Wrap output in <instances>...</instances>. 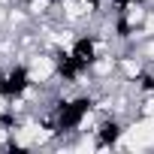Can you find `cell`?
<instances>
[{
	"label": "cell",
	"instance_id": "1",
	"mask_svg": "<svg viewBox=\"0 0 154 154\" xmlns=\"http://www.w3.org/2000/svg\"><path fill=\"white\" fill-rule=\"evenodd\" d=\"M151 142H154V121H139L124 136V145L127 148H142V145H151Z\"/></svg>",
	"mask_w": 154,
	"mask_h": 154
},
{
	"label": "cell",
	"instance_id": "2",
	"mask_svg": "<svg viewBox=\"0 0 154 154\" xmlns=\"http://www.w3.org/2000/svg\"><path fill=\"white\" fill-rule=\"evenodd\" d=\"M51 60L48 57H39V60H33V66H30V79L33 82H42V79H48V75H51Z\"/></svg>",
	"mask_w": 154,
	"mask_h": 154
},
{
	"label": "cell",
	"instance_id": "3",
	"mask_svg": "<svg viewBox=\"0 0 154 154\" xmlns=\"http://www.w3.org/2000/svg\"><path fill=\"white\" fill-rule=\"evenodd\" d=\"M85 9H88V3H75V0H72V3H66V12H69V15H82Z\"/></svg>",
	"mask_w": 154,
	"mask_h": 154
},
{
	"label": "cell",
	"instance_id": "4",
	"mask_svg": "<svg viewBox=\"0 0 154 154\" xmlns=\"http://www.w3.org/2000/svg\"><path fill=\"white\" fill-rule=\"evenodd\" d=\"M124 72H127V75H136V72H139V63L127 60V63H124Z\"/></svg>",
	"mask_w": 154,
	"mask_h": 154
},
{
	"label": "cell",
	"instance_id": "5",
	"mask_svg": "<svg viewBox=\"0 0 154 154\" xmlns=\"http://www.w3.org/2000/svg\"><path fill=\"white\" fill-rule=\"evenodd\" d=\"M139 18H142V9L133 6V9H130V21H139Z\"/></svg>",
	"mask_w": 154,
	"mask_h": 154
},
{
	"label": "cell",
	"instance_id": "6",
	"mask_svg": "<svg viewBox=\"0 0 154 154\" xmlns=\"http://www.w3.org/2000/svg\"><path fill=\"white\" fill-rule=\"evenodd\" d=\"M148 30H154V18H148Z\"/></svg>",
	"mask_w": 154,
	"mask_h": 154
},
{
	"label": "cell",
	"instance_id": "7",
	"mask_svg": "<svg viewBox=\"0 0 154 154\" xmlns=\"http://www.w3.org/2000/svg\"><path fill=\"white\" fill-rule=\"evenodd\" d=\"M3 106H6V103H3V100H0V112H3Z\"/></svg>",
	"mask_w": 154,
	"mask_h": 154
}]
</instances>
